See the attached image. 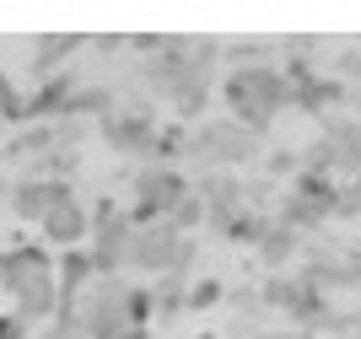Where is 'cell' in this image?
<instances>
[{
	"instance_id": "6da1fadb",
	"label": "cell",
	"mask_w": 361,
	"mask_h": 339,
	"mask_svg": "<svg viewBox=\"0 0 361 339\" xmlns=\"http://www.w3.org/2000/svg\"><path fill=\"white\" fill-rule=\"evenodd\" d=\"M221 97H226V108H232L238 124H248L254 135H264L275 118L297 103V81H291L286 65H270V59H259V65H232V75L221 81Z\"/></svg>"
},
{
	"instance_id": "7a4b0ae2",
	"label": "cell",
	"mask_w": 361,
	"mask_h": 339,
	"mask_svg": "<svg viewBox=\"0 0 361 339\" xmlns=\"http://www.w3.org/2000/svg\"><path fill=\"white\" fill-rule=\"evenodd\" d=\"M0 285L11 291L16 312L27 323H54L60 318V269L38 242H11L0 248Z\"/></svg>"
},
{
	"instance_id": "3957f363",
	"label": "cell",
	"mask_w": 361,
	"mask_h": 339,
	"mask_svg": "<svg viewBox=\"0 0 361 339\" xmlns=\"http://www.w3.org/2000/svg\"><path fill=\"white\" fill-rule=\"evenodd\" d=\"M259 151H264V135H254L248 124H238L232 113H216V118H200L195 130H189V151H183V162L211 167V173H232V167L259 162Z\"/></svg>"
},
{
	"instance_id": "277c9868",
	"label": "cell",
	"mask_w": 361,
	"mask_h": 339,
	"mask_svg": "<svg viewBox=\"0 0 361 339\" xmlns=\"http://www.w3.org/2000/svg\"><path fill=\"white\" fill-rule=\"evenodd\" d=\"M302 173L318 178H340V183H356L361 178V118L356 113H329L324 130L307 151H302Z\"/></svg>"
},
{
	"instance_id": "5b68a950",
	"label": "cell",
	"mask_w": 361,
	"mask_h": 339,
	"mask_svg": "<svg viewBox=\"0 0 361 339\" xmlns=\"http://www.w3.org/2000/svg\"><path fill=\"white\" fill-rule=\"evenodd\" d=\"M189 194H195V178L183 173V167H162V162L135 167L130 173V216H135V226L167 221Z\"/></svg>"
},
{
	"instance_id": "8992f818",
	"label": "cell",
	"mask_w": 361,
	"mask_h": 339,
	"mask_svg": "<svg viewBox=\"0 0 361 339\" xmlns=\"http://www.w3.org/2000/svg\"><path fill=\"white\" fill-rule=\"evenodd\" d=\"M340 194H345L340 178L297 173L286 189H281V210H275V221H286L291 232H313V226H324V221L340 216Z\"/></svg>"
},
{
	"instance_id": "52a82bcc",
	"label": "cell",
	"mask_w": 361,
	"mask_h": 339,
	"mask_svg": "<svg viewBox=\"0 0 361 339\" xmlns=\"http://www.w3.org/2000/svg\"><path fill=\"white\" fill-rule=\"evenodd\" d=\"M87 253H92V269H97V275H124L130 259H135V216L119 210L108 194L92 205V242H87Z\"/></svg>"
},
{
	"instance_id": "ba28073f",
	"label": "cell",
	"mask_w": 361,
	"mask_h": 339,
	"mask_svg": "<svg viewBox=\"0 0 361 339\" xmlns=\"http://www.w3.org/2000/svg\"><path fill=\"white\" fill-rule=\"evenodd\" d=\"M200 259V242L195 237L173 232L167 221H146L135 226V259H130V269H140V275H157V281H167V275H189V264Z\"/></svg>"
},
{
	"instance_id": "9c48e42d",
	"label": "cell",
	"mask_w": 361,
	"mask_h": 339,
	"mask_svg": "<svg viewBox=\"0 0 361 339\" xmlns=\"http://www.w3.org/2000/svg\"><path fill=\"white\" fill-rule=\"evenodd\" d=\"M97 135L108 140V151H114V156H130V162L151 167L162 124H157V113H151L146 103H130V108L119 103L114 113H103V118H97Z\"/></svg>"
},
{
	"instance_id": "30bf717a",
	"label": "cell",
	"mask_w": 361,
	"mask_h": 339,
	"mask_svg": "<svg viewBox=\"0 0 361 339\" xmlns=\"http://www.w3.org/2000/svg\"><path fill=\"white\" fill-rule=\"evenodd\" d=\"M38 237H44V242H54L60 253L87 248V242H92V205L81 199V194L60 199V205H54L44 221H38Z\"/></svg>"
},
{
	"instance_id": "8fae6325",
	"label": "cell",
	"mask_w": 361,
	"mask_h": 339,
	"mask_svg": "<svg viewBox=\"0 0 361 339\" xmlns=\"http://www.w3.org/2000/svg\"><path fill=\"white\" fill-rule=\"evenodd\" d=\"M71 183L65 178H38V173H27V178H16L11 183V210L22 216V221H44L49 210L60 205V199H71Z\"/></svg>"
},
{
	"instance_id": "7c38bea8",
	"label": "cell",
	"mask_w": 361,
	"mask_h": 339,
	"mask_svg": "<svg viewBox=\"0 0 361 339\" xmlns=\"http://www.w3.org/2000/svg\"><path fill=\"white\" fill-rule=\"evenodd\" d=\"M254 259L264 269H286L291 259H302V232H291L286 221H270V226H264V237L254 242Z\"/></svg>"
},
{
	"instance_id": "4fadbf2b",
	"label": "cell",
	"mask_w": 361,
	"mask_h": 339,
	"mask_svg": "<svg viewBox=\"0 0 361 339\" xmlns=\"http://www.w3.org/2000/svg\"><path fill=\"white\" fill-rule=\"evenodd\" d=\"M189 307V291H183L178 275H167V281L151 285V318H173V312Z\"/></svg>"
},
{
	"instance_id": "5bb4252c",
	"label": "cell",
	"mask_w": 361,
	"mask_h": 339,
	"mask_svg": "<svg viewBox=\"0 0 361 339\" xmlns=\"http://www.w3.org/2000/svg\"><path fill=\"white\" fill-rule=\"evenodd\" d=\"M167 226H173V232H183V237L195 232V226H205V199H200V194H189V199L167 216Z\"/></svg>"
},
{
	"instance_id": "9a60e30c",
	"label": "cell",
	"mask_w": 361,
	"mask_h": 339,
	"mask_svg": "<svg viewBox=\"0 0 361 339\" xmlns=\"http://www.w3.org/2000/svg\"><path fill=\"white\" fill-rule=\"evenodd\" d=\"M216 296H221V281H200V291H189V307H205Z\"/></svg>"
},
{
	"instance_id": "2e32d148",
	"label": "cell",
	"mask_w": 361,
	"mask_h": 339,
	"mask_svg": "<svg viewBox=\"0 0 361 339\" xmlns=\"http://www.w3.org/2000/svg\"><path fill=\"white\" fill-rule=\"evenodd\" d=\"M0 339H27V318L16 312V318H0Z\"/></svg>"
},
{
	"instance_id": "e0dca14e",
	"label": "cell",
	"mask_w": 361,
	"mask_h": 339,
	"mask_svg": "<svg viewBox=\"0 0 361 339\" xmlns=\"http://www.w3.org/2000/svg\"><path fill=\"white\" fill-rule=\"evenodd\" d=\"M356 118H361V92H356Z\"/></svg>"
}]
</instances>
